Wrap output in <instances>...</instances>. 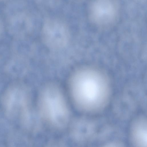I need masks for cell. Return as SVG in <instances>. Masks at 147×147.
<instances>
[{"label":"cell","instance_id":"52a82bcc","mask_svg":"<svg viewBox=\"0 0 147 147\" xmlns=\"http://www.w3.org/2000/svg\"><path fill=\"white\" fill-rule=\"evenodd\" d=\"M2 19L0 17V30L1 28V26L2 25Z\"/></svg>","mask_w":147,"mask_h":147},{"label":"cell","instance_id":"3957f363","mask_svg":"<svg viewBox=\"0 0 147 147\" xmlns=\"http://www.w3.org/2000/svg\"><path fill=\"white\" fill-rule=\"evenodd\" d=\"M24 3L20 0L10 2L5 11L6 22L13 31H22L28 29L32 25V19L30 13Z\"/></svg>","mask_w":147,"mask_h":147},{"label":"cell","instance_id":"7a4b0ae2","mask_svg":"<svg viewBox=\"0 0 147 147\" xmlns=\"http://www.w3.org/2000/svg\"><path fill=\"white\" fill-rule=\"evenodd\" d=\"M38 105L41 116L50 126L61 129L67 124L69 109L63 93L57 87L51 85L43 88L39 94Z\"/></svg>","mask_w":147,"mask_h":147},{"label":"cell","instance_id":"277c9868","mask_svg":"<svg viewBox=\"0 0 147 147\" xmlns=\"http://www.w3.org/2000/svg\"><path fill=\"white\" fill-rule=\"evenodd\" d=\"M42 32L47 42L54 47L64 45L68 35L65 25L61 21L53 18H48L45 21Z\"/></svg>","mask_w":147,"mask_h":147},{"label":"cell","instance_id":"8992f818","mask_svg":"<svg viewBox=\"0 0 147 147\" xmlns=\"http://www.w3.org/2000/svg\"><path fill=\"white\" fill-rule=\"evenodd\" d=\"M38 6L44 9H52L57 7L60 0H34Z\"/></svg>","mask_w":147,"mask_h":147},{"label":"cell","instance_id":"ba28073f","mask_svg":"<svg viewBox=\"0 0 147 147\" xmlns=\"http://www.w3.org/2000/svg\"><path fill=\"white\" fill-rule=\"evenodd\" d=\"M7 0H0V1H6Z\"/></svg>","mask_w":147,"mask_h":147},{"label":"cell","instance_id":"9c48e42d","mask_svg":"<svg viewBox=\"0 0 147 147\" xmlns=\"http://www.w3.org/2000/svg\"><path fill=\"white\" fill-rule=\"evenodd\" d=\"M73 0L76 1V0Z\"/></svg>","mask_w":147,"mask_h":147},{"label":"cell","instance_id":"5b68a950","mask_svg":"<svg viewBox=\"0 0 147 147\" xmlns=\"http://www.w3.org/2000/svg\"><path fill=\"white\" fill-rule=\"evenodd\" d=\"M146 122L144 118L136 120L133 123L131 129L132 140L135 144L147 146Z\"/></svg>","mask_w":147,"mask_h":147},{"label":"cell","instance_id":"6da1fadb","mask_svg":"<svg viewBox=\"0 0 147 147\" xmlns=\"http://www.w3.org/2000/svg\"><path fill=\"white\" fill-rule=\"evenodd\" d=\"M69 92L76 107L86 112L102 109L107 103L110 94L108 84L103 77L87 69L75 74L70 82Z\"/></svg>","mask_w":147,"mask_h":147}]
</instances>
